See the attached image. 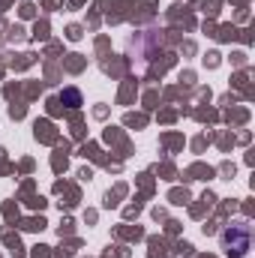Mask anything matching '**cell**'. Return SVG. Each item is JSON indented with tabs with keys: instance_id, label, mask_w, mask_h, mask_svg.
I'll list each match as a JSON object with an SVG mask.
<instances>
[{
	"instance_id": "cell-2",
	"label": "cell",
	"mask_w": 255,
	"mask_h": 258,
	"mask_svg": "<svg viewBox=\"0 0 255 258\" xmlns=\"http://www.w3.org/2000/svg\"><path fill=\"white\" fill-rule=\"evenodd\" d=\"M60 102H66L69 108H78V105H81V93H78L75 87H66L63 93H60Z\"/></svg>"
},
{
	"instance_id": "cell-1",
	"label": "cell",
	"mask_w": 255,
	"mask_h": 258,
	"mask_svg": "<svg viewBox=\"0 0 255 258\" xmlns=\"http://www.w3.org/2000/svg\"><path fill=\"white\" fill-rule=\"evenodd\" d=\"M249 240H252V234H249V225H246V222H234L231 228L222 231V249H225L231 258L246 255Z\"/></svg>"
}]
</instances>
